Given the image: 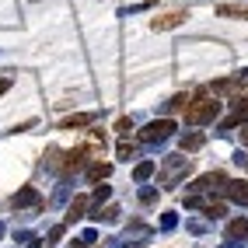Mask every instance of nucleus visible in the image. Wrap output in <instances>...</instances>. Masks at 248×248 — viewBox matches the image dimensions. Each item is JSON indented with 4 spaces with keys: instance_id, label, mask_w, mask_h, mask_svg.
<instances>
[{
    "instance_id": "nucleus-16",
    "label": "nucleus",
    "mask_w": 248,
    "mask_h": 248,
    "mask_svg": "<svg viewBox=\"0 0 248 248\" xmlns=\"http://www.w3.org/2000/svg\"><path fill=\"white\" fill-rule=\"evenodd\" d=\"M115 129H119V133L126 137V133H129V129H133V123H129V119H119V123H115Z\"/></svg>"
},
{
    "instance_id": "nucleus-17",
    "label": "nucleus",
    "mask_w": 248,
    "mask_h": 248,
    "mask_svg": "<svg viewBox=\"0 0 248 248\" xmlns=\"http://www.w3.org/2000/svg\"><path fill=\"white\" fill-rule=\"evenodd\" d=\"M241 137H245V143H248V129H245V133H241Z\"/></svg>"
},
{
    "instance_id": "nucleus-15",
    "label": "nucleus",
    "mask_w": 248,
    "mask_h": 248,
    "mask_svg": "<svg viewBox=\"0 0 248 248\" xmlns=\"http://www.w3.org/2000/svg\"><path fill=\"white\" fill-rule=\"evenodd\" d=\"M108 175V164H91V178H105Z\"/></svg>"
},
{
    "instance_id": "nucleus-8",
    "label": "nucleus",
    "mask_w": 248,
    "mask_h": 248,
    "mask_svg": "<svg viewBox=\"0 0 248 248\" xmlns=\"http://www.w3.org/2000/svg\"><path fill=\"white\" fill-rule=\"evenodd\" d=\"M245 88V80L234 77V80H220V84H213V94H238Z\"/></svg>"
},
{
    "instance_id": "nucleus-3",
    "label": "nucleus",
    "mask_w": 248,
    "mask_h": 248,
    "mask_svg": "<svg viewBox=\"0 0 248 248\" xmlns=\"http://www.w3.org/2000/svg\"><path fill=\"white\" fill-rule=\"evenodd\" d=\"M171 129H175V123H171V119H154L151 126H143V129H140V140H143V143L164 140V137H171Z\"/></svg>"
},
{
    "instance_id": "nucleus-11",
    "label": "nucleus",
    "mask_w": 248,
    "mask_h": 248,
    "mask_svg": "<svg viewBox=\"0 0 248 248\" xmlns=\"http://www.w3.org/2000/svg\"><path fill=\"white\" fill-rule=\"evenodd\" d=\"M245 234H248V220H234V224L227 227V238H231V241H234V238H245Z\"/></svg>"
},
{
    "instance_id": "nucleus-4",
    "label": "nucleus",
    "mask_w": 248,
    "mask_h": 248,
    "mask_svg": "<svg viewBox=\"0 0 248 248\" xmlns=\"http://www.w3.org/2000/svg\"><path fill=\"white\" fill-rule=\"evenodd\" d=\"M186 18H189L186 11H168V14H161V18H154L151 28H154V31H168V28H178Z\"/></svg>"
},
{
    "instance_id": "nucleus-1",
    "label": "nucleus",
    "mask_w": 248,
    "mask_h": 248,
    "mask_svg": "<svg viewBox=\"0 0 248 248\" xmlns=\"http://www.w3.org/2000/svg\"><path fill=\"white\" fill-rule=\"evenodd\" d=\"M217 112H220L217 94H213V91H200V94L189 102V108H186V123H189V126L213 123V119H217Z\"/></svg>"
},
{
    "instance_id": "nucleus-10",
    "label": "nucleus",
    "mask_w": 248,
    "mask_h": 248,
    "mask_svg": "<svg viewBox=\"0 0 248 248\" xmlns=\"http://www.w3.org/2000/svg\"><path fill=\"white\" fill-rule=\"evenodd\" d=\"M203 147V133H189V137H182V151H200Z\"/></svg>"
},
{
    "instance_id": "nucleus-5",
    "label": "nucleus",
    "mask_w": 248,
    "mask_h": 248,
    "mask_svg": "<svg viewBox=\"0 0 248 248\" xmlns=\"http://www.w3.org/2000/svg\"><path fill=\"white\" fill-rule=\"evenodd\" d=\"M227 196H231L234 203L245 206V203H248V182H241V178H238V182H227Z\"/></svg>"
},
{
    "instance_id": "nucleus-7",
    "label": "nucleus",
    "mask_w": 248,
    "mask_h": 248,
    "mask_svg": "<svg viewBox=\"0 0 248 248\" xmlns=\"http://www.w3.org/2000/svg\"><path fill=\"white\" fill-rule=\"evenodd\" d=\"M217 14L220 18H248V4H220Z\"/></svg>"
},
{
    "instance_id": "nucleus-6",
    "label": "nucleus",
    "mask_w": 248,
    "mask_h": 248,
    "mask_svg": "<svg viewBox=\"0 0 248 248\" xmlns=\"http://www.w3.org/2000/svg\"><path fill=\"white\" fill-rule=\"evenodd\" d=\"M94 123V115L91 112H80V115H70V119H63L60 129H80V126H91Z\"/></svg>"
},
{
    "instance_id": "nucleus-13",
    "label": "nucleus",
    "mask_w": 248,
    "mask_h": 248,
    "mask_svg": "<svg viewBox=\"0 0 248 248\" xmlns=\"http://www.w3.org/2000/svg\"><path fill=\"white\" fill-rule=\"evenodd\" d=\"M115 154H119L123 161H129V157H133V154H137V147H133V143H126V140H123L119 147H115Z\"/></svg>"
},
{
    "instance_id": "nucleus-12",
    "label": "nucleus",
    "mask_w": 248,
    "mask_h": 248,
    "mask_svg": "<svg viewBox=\"0 0 248 248\" xmlns=\"http://www.w3.org/2000/svg\"><path fill=\"white\" fill-rule=\"evenodd\" d=\"M238 119L248 123V98H238V105H234V119H231V123H238Z\"/></svg>"
},
{
    "instance_id": "nucleus-2",
    "label": "nucleus",
    "mask_w": 248,
    "mask_h": 248,
    "mask_svg": "<svg viewBox=\"0 0 248 248\" xmlns=\"http://www.w3.org/2000/svg\"><path fill=\"white\" fill-rule=\"evenodd\" d=\"M186 171H189V157H168V161H164V168H161V182L171 189Z\"/></svg>"
},
{
    "instance_id": "nucleus-9",
    "label": "nucleus",
    "mask_w": 248,
    "mask_h": 248,
    "mask_svg": "<svg viewBox=\"0 0 248 248\" xmlns=\"http://www.w3.org/2000/svg\"><path fill=\"white\" fill-rule=\"evenodd\" d=\"M84 210H88V196H77V200L70 203V213H67V220H77V217H84Z\"/></svg>"
},
{
    "instance_id": "nucleus-14",
    "label": "nucleus",
    "mask_w": 248,
    "mask_h": 248,
    "mask_svg": "<svg viewBox=\"0 0 248 248\" xmlns=\"http://www.w3.org/2000/svg\"><path fill=\"white\" fill-rule=\"evenodd\" d=\"M151 175H154V164H151V161H147V164H140V168H137V182L151 178Z\"/></svg>"
}]
</instances>
